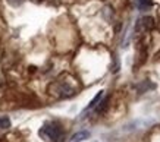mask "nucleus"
I'll return each mask as SVG.
<instances>
[{
    "label": "nucleus",
    "mask_w": 160,
    "mask_h": 142,
    "mask_svg": "<svg viewBox=\"0 0 160 142\" xmlns=\"http://www.w3.org/2000/svg\"><path fill=\"white\" fill-rule=\"evenodd\" d=\"M40 136L50 142H59L60 138L63 136L62 126L58 122H49L46 123L41 129H40Z\"/></svg>",
    "instance_id": "obj_1"
},
{
    "label": "nucleus",
    "mask_w": 160,
    "mask_h": 142,
    "mask_svg": "<svg viewBox=\"0 0 160 142\" xmlns=\"http://www.w3.org/2000/svg\"><path fill=\"white\" fill-rule=\"evenodd\" d=\"M154 28V19L151 16H142L141 19H138L135 25V31L137 32H147Z\"/></svg>",
    "instance_id": "obj_2"
},
{
    "label": "nucleus",
    "mask_w": 160,
    "mask_h": 142,
    "mask_svg": "<svg viewBox=\"0 0 160 142\" xmlns=\"http://www.w3.org/2000/svg\"><path fill=\"white\" fill-rule=\"evenodd\" d=\"M54 87L58 88V91H56V92H59L58 95L60 98L71 97V95H73V92H75V89L71 88L69 85H66V83H63V82H58L56 85H54Z\"/></svg>",
    "instance_id": "obj_3"
},
{
    "label": "nucleus",
    "mask_w": 160,
    "mask_h": 142,
    "mask_svg": "<svg viewBox=\"0 0 160 142\" xmlns=\"http://www.w3.org/2000/svg\"><path fill=\"white\" fill-rule=\"evenodd\" d=\"M88 138H90V132H88V130H81V132L75 133V135L71 138L69 142H82V141H85V139H88Z\"/></svg>",
    "instance_id": "obj_4"
},
{
    "label": "nucleus",
    "mask_w": 160,
    "mask_h": 142,
    "mask_svg": "<svg viewBox=\"0 0 160 142\" xmlns=\"http://www.w3.org/2000/svg\"><path fill=\"white\" fill-rule=\"evenodd\" d=\"M107 106H109V98H104L102 103L98 101V104L96 106V111L97 113H104L106 111V108H107Z\"/></svg>",
    "instance_id": "obj_5"
},
{
    "label": "nucleus",
    "mask_w": 160,
    "mask_h": 142,
    "mask_svg": "<svg viewBox=\"0 0 160 142\" xmlns=\"http://www.w3.org/2000/svg\"><path fill=\"white\" fill-rule=\"evenodd\" d=\"M10 127V119L8 116H2L0 117V129H9Z\"/></svg>",
    "instance_id": "obj_6"
},
{
    "label": "nucleus",
    "mask_w": 160,
    "mask_h": 142,
    "mask_svg": "<svg viewBox=\"0 0 160 142\" xmlns=\"http://www.w3.org/2000/svg\"><path fill=\"white\" fill-rule=\"evenodd\" d=\"M102 97H103V91H100V92H98L97 95H96V97L92 98V101H91V103L88 104L87 110H88V108H92V107H96V106H97V104H98V101L102 100Z\"/></svg>",
    "instance_id": "obj_7"
},
{
    "label": "nucleus",
    "mask_w": 160,
    "mask_h": 142,
    "mask_svg": "<svg viewBox=\"0 0 160 142\" xmlns=\"http://www.w3.org/2000/svg\"><path fill=\"white\" fill-rule=\"evenodd\" d=\"M153 5V0H138V6H140V9H147V7H150Z\"/></svg>",
    "instance_id": "obj_8"
},
{
    "label": "nucleus",
    "mask_w": 160,
    "mask_h": 142,
    "mask_svg": "<svg viewBox=\"0 0 160 142\" xmlns=\"http://www.w3.org/2000/svg\"><path fill=\"white\" fill-rule=\"evenodd\" d=\"M8 3L10 6H13V7H18V6H21L24 3V0H8Z\"/></svg>",
    "instance_id": "obj_9"
},
{
    "label": "nucleus",
    "mask_w": 160,
    "mask_h": 142,
    "mask_svg": "<svg viewBox=\"0 0 160 142\" xmlns=\"http://www.w3.org/2000/svg\"><path fill=\"white\" fill-rule=\"evenodd\" d=\"M32 3H41V2H44V0H31Z\"/></svg>",
    "instance_id": "obj_10"
}]
</instances>
